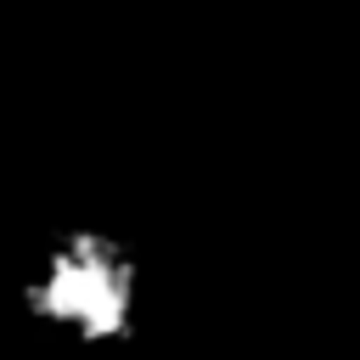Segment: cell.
Segmentation results:
<instances>
[{"instance_id": "cell-1", "label": "cell", "mask_w": 360, "mask_h": 360, "mask_svg": "<svg viewBox=\"0 0 360 360\" xmlns=\"http://www.w3.org/2000/svg\"><path fill=\"white\" fill-rule=\"evenodd\" d=\"M17 304L28 326L79 354H118L146 321V259L141 248L96 219L56 225L22 264Z\"/></svg>"}]
</instances>
